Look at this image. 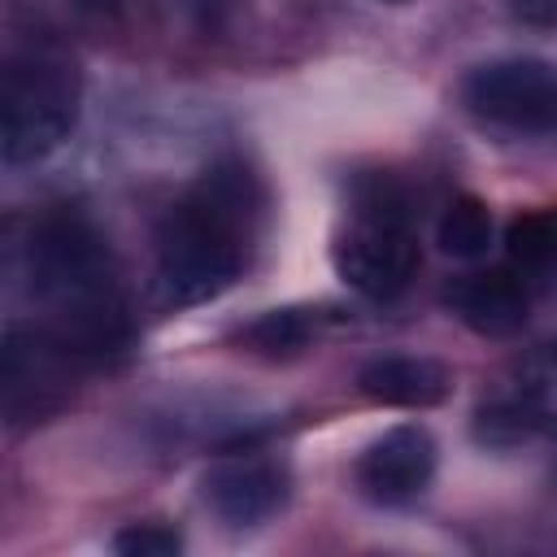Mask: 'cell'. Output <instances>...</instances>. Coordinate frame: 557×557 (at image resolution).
Wrapping results in <instances>:
<instances>
[{
    "mask_svg": "<svg viewBox=\"0 0 557 557\" xmlns=\"http://www.w3.org/2000/svg\"><path fill=\"white\" fill-rule=\"evenodd\" d=\"M30 296L44 326L83 361L113 366L135 344L131 300L100 226L78 209L48 213L26 248Z\"/></svg>",
    "mask_w": 557,
    "mask_h": 557,
    "instance_id": "1",
    "label": "cell"
},
{
    "mask_svg": "<svg viewBox=\"0 0 557 557\" xmlns=\"http://www.w3.org/2000/svg\"><path fill=\"white\" fill-rule=\"evenodd\" d=\"M261 187L239 161H218L165 213L157 231V292L165 305H205L222 296L257 235Z\"/></svg>",
    "mask_w": 557,
    "mask_h": 557,
    "instance_id": "2",
    "label": "cell"
},
{
    "mask_svg": "<svg viewBox=\"0 0 557 557\" xmlns=\"http://www.w3.org/2000/svg\"><path fill=\"white\" fill-rule=\"evenodd\" d=\"M83 83L57 48H0V165H30L61 148L78 122Z\"/></svg>",
    "mask_w": 557,
    "mask_h": 557,
    "instance_id": "3",
    "label": "cell"
},
{
    "mask_svg": "<svg viewBox=\"0 0 557 557\" xmlns=\"http://www.w3.org/2000/svg\"><path fill=\"white\" fill-rule=\"evenodd\" d=\"M331 261L335 274L370 300H392L409 287L422 248L409 196L392 174H361L352 183V213L331 244Z\"/></svg>",
    "mask_w": 557,
    "mask_h": 557,
    "instance_id": "4",
    "label": "cell"
},
{
    "mask_svg": "<svg viewBox=\"0 0 557 557\" xmlns=\"http://www.w3.org/2000/svg\"><path fill=\"white\" fill-rule=\"evenodd\" d=\"M87 366L44 326V322H13L0 331V422L9 426H39L57 418L78 387Z\"/></svg>",
    "mask_w": 557,
    "mask_h": 557,
    "instance_id": "5",
    "label": "cell"
},
{
    "mask_svg": "<svg viewBox=\"0 0 557 557\" xmlns=\"http://www.w3.org/2000/svg\"><path fill=\"white\" fill-rule=\"evenodd\" d=\"M466 109L513 135H548L557 122V83L553 65L540 57H500L479 70H470L466 87Z\"/></svg>",
    "mask_w": 557,
    "mask_h": 557,
    "instance_id": "6",
    "label": "cell"
},
{
    "mask_svg": "<svg viewBox=\"0 0 557 557\" xmlns=\"http://www.w3.org/2000/svg\"><path fill=\"white\" fill-rule=\"evenodd\" d=\"M553 383H557V370L548 348H535L531 357H522L513 387L474 409V440L487 448H518L544 435L553 422Z\"/></svg>",
    "mask_w": 557,
    "mask_h": 557,
    "instance_id": "7",
    "label": "cell"
},
{
    "mask_svg": "<svg viewBox=\"0 0 557 557\" xmlns=\"http://www.w3.org/2000/svg\"><path fill=\"white\" fill-rule=\"evenodd\" d=\"M205 505L231 522V527H252L265 522L274 509H283L287 500V470L274 457L261 453H239V457H222L205 470L200 479Z\"/></svg>",
    "mask_w": 557,
    "mask_h": 557,
    "instance_id": "8",
    "label": "cell"
},
{
    "mask_svg": "<svg viewBox=\"0 0 557 557\" xmlns=\"http://www.w3.org/2000/svg\"><path fill=\"white\" fill-rule=\"evenodd\" d=\"M435 474V440L422 426L383 431L357 461V487L379 505L413 500Z\"/></svg>",
    "mask_w": 557,
    "mask_h": 557,
    "instance_id": "9",
    "label": "cell"
},
{
    "mask_svg": "<svg viewBox=\"0 0 557 557\" xmlns=\"http://www.w3.org/2000/svg\"><path fill=\"white\" fill-rule=\"evenodd\" d=\"M448 305L453 313L479 331V335H513L527 326V313H531V287L509 270V265H496V270H483V274H461L453 278L448 287Z\"/></svg>",
    "mask_w": 557,
    "mask_h": 557,
    "instance_id": "10",
    "label": "cell"
},
{
    "mask_svg": "<svg viewBox=\"0 0 557 557\" xmlns=\"http://www.w3.org/2000/svg\"><path fill=\"white\" fill-rule=\"evenodd\" d=\"M357 383H361V392H366L370 400H379V405L431 409V405H440V400L448 396L453 374H448L440 361H431V357H405V352H396V357H374V361H366L361 374H357Z\"/></svg>",
    "mask_w": 557,
    "mask_h": 557,
    "instance_id": "11",
    "label": "cell"
},
{
    "mask_svg": "<svg viewBox=\"0 0 557 557\" xmlns=\"http://www.w3.org/2000/svg\"><path fill=\"white\" fill-rule=\"evenodd\" d=\"M326 313L322 309H309V305H287V309H270L261 313L257 322L244 326V339L257 348V352H270V357H287V352H300L318 339Z\"/></svg>",
    "mask_w": 557,
    "mask_h": 557,
    "instance_id": "12",
    "label": "cell"
},
{
    "mask_svg": "<svg viewBox=\"0 0 557 557\" xmlns=\"http://www.w3.org/2000/svg\"><path fill=\"white\" fill-rule=\"evenodd\" d=\"M505 252H509V270L527 287L535 278H544L553 270V252H557L553 218L548 213H522V218H513L509 231H505Z\"/></svg>",
    "mask_w": 557,
    "mask_h": 557,
    "instance_id": "13",
    "label": "cell"
},
{
    "mask_svg": "<svg viewBox=\"0 0 557 557\" xmlns=\"http://www.w3.org/2000/svg\"><path fill=\"white\" fill-rule=\"evenodd\" d=\"M492 231H496L492 209L474 196H457L440 218V248L457 261H474L492 248Z\"/></svg>",
    "mask_w": 557,
    "mask_h": 557,
    "instance_id": "14",
    "label": "cell"
},
{
    "mask_svg": "<svg viewBox=\"0 0 557 557\" xmlns=\"http://www.w3.org/2000/svg\"><path fill=\"white\" fill-rule=\"evenodd\" d=\"M178 548H183L178 531L161 522H131L113 535V553L122 557H174Z\"/></svg>",
    "mask_w": 557,
    "mask_h": 557,
    "instance_id": "15",
    "label": "cell"
},
{
    "mask_svg": "<svg viewBox=\"0 0 557 557\" xmlns=\"http://www.w3.org/2000/svg\"><path fill=\"white\" fill-rule=\"evenodd\" d=\"M518 9H522L531 22H553V0H518Z\"/></svg>",
    "mask_w": 557,
    "mask_h": 557,
    "instance_id": "16",
    "label": "cell"
},
{
    "mask_svg": "<svg viewBox=\"0 0 557 557\" xmlns=\"http://www.w3.org/2000/svg\"><path fill=\"white\" fill-rule=\"evenodd\" d=\"M383 4H405V0H383Z\"/></svg>",
    "mask_w": 557,
    "mask_h": 557,
    "instance_id": "17",
    "label": "cell"
}]
</instances>
